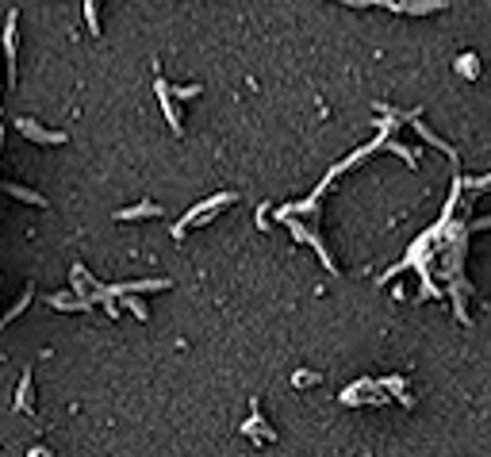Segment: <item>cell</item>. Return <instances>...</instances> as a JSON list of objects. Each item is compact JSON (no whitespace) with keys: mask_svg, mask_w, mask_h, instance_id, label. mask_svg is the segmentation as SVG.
Here are the masks:
<instances>
[{"mask_svg":"<svg viewBox=\"0 0 491 457\" xmlns=\"http://www.w3.org/2000/svg\"><path fill=\"white\" fill-rule=\"evenodd\" d=\"M457 69H461V73H469V77H476V58H472V54H464V58L457 62Z\"/></svg>","mask_w":491,"mask_h":457,"instance_id":"obj_6","label":"cell"},{"mask_svg":"<svg viewBox=\"0 0 491 457\" xmlns=\"http://www.w3.org/2000/svg\"><path fill=\"white\" fill-rule=\"evenodd\" d=\"M154 88H158V100H161V108H166V119H169V127H173V131H181V116H177L173 100H169V85L158 77V81H154Z\"/></svg>","mask_w":491,"mask_h":457,"instance_id":"obj_2","label":"cell"},{"mask_svg":"<svg viewBox=\"0 0 491 457\" xmlns=\"http://www.w3.org/2000/svg\"><path fill=\"white\" fill-rule=\"evenodd\" d=\"M15 411H31V373H23L20 392H15Z\"/></svg>","mask_w":491,"mask_h":457,"instance_id":"obj_5","label":"cell"},{"mask_svg":"<svg viewBox=\"0 0 491 457\" xmlns=\"http://www.w3.org/2000/svg\"><path fill=\"white\" fill-rule=\"evenodd\" d=\"M20 131H23V135H31L35 143H65L62 131H39L35 119H20Z\"/></svg>","mask_w":491,"mask_h":457,"instance_id":"obj_3","label":"cell"},{"mask_svg":"<svg viewBox=\"0 0 491 457\" xmlns=\"http://www.w3.org/2000/svg\"><path fill=\"white\" fill-rule=\"evenodd\" d=\"M231 200H234V192H219V196H211L208 204H200V208H192V211H188V216L181 219V223L173 227V234H177V239H181L188 223H203V219H208V211H211V208H223V204H231Z\"/></svg>","mask_w":491,"mask_h":457,"instance_id":"obj_1","label":"cell"},{"mask_svg":"<svg viewBox=\"0 0 491 457\" xmlns=\"http://www.w3.org/2000/svg\"><path fill=\"white\" fill-rule=\"evenodd\" d=\"M169 93H177L181 100H192V96H196V93H203V88H200V85H188V88H169Z\"/></svg>","mask_w":491,"mask_h":457,"instance_id":"obj_7","label":"cell"},{"mask_svg":"<svg viewBox=\"0 0 491 457\" xmlns=\"http://www.w3.org/2000/svg\"><path fill=\"white\" fill-rule=\"evenodd\" d=\"M150 216H161V208L158 204H138V208H123V211H116V219H150Z\"/></svg>","mask_w":491,"mask_h":457,"instance_id":"obj_4","label":"cell"}]
</instances>
